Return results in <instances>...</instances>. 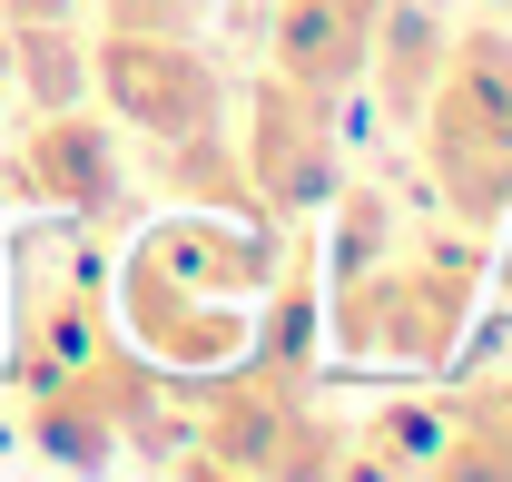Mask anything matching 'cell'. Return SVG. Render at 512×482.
Here are the masks:
<instances>
[{"instance_id":"cell-9","label":"cell","mask_w":512,"mask_h":482,"mask_svg":"<svg viewBox=\"0 0 512 482\" xmlns=\"http://www.w3.org/2000/svg\"><path fill=\"white\" fill-rule=\"evenodd\" d=\"M0 197L40 207V217H89L109 227L128 207V128L99 109V99H69V109H40V119L10 138L0 158Z\"/></svg>"},{"instance_id":"cell-14","label":"cell","mask_w":512,"mask_h":482,"mask_svg":"<svg viewBox=\"0 0 512 482\" xmlns=\"http://www.w3.org/2000/svg\"><path fill=\"white\" fill-rule=\"evenodd\" d=\"M444 404H453V433L434 453V482H512V374H483Z\"/></svg>"},{"instance_id":"cell-8","label":"cell","mask_w":512,"mask_h":482,"mask_svg":"<svg viewBox=\"0 0 512 482\" xmlns=\"http://www.w3.org/2000/svg\"><path fill=\"white\" fill-rule=\"evenodd\" d=\"M89 99L128 138L178 148L197 128H227V69L197 30H89Z\"/></svg>"},{"instance_id":"cell-16","label":"cell","mask_w":512,"mask_h":482,"mask_svg":"<svg viewBox=\"0 0 512 482\" xmlns=\"http://www.w3.org/2000/svg\"><path fill=\"white\" fill-rule=\"evenodd\" d=\"M0 20H89V0H0Z\"/></svg>"},{"instance_id":"cell-5","label":"cell","mask_w":512,"mask_h":482,"mask_svg":"<svg viewBox=\"0 0 512 482\" xmlns=\"http://www.w3.org/2000/svg\"><path fill=\"white\" fill-rule=\"evenodd\" d=\"M109 325V246L89 217H50L10 246V394H40L50 374L99 355Z\"/></svg>"},{"instance_id":"cell-11","label":"cell","mask_w":512,"mask_h":482,"mask_svg":"<svg viewBox=\"0 0 512 482\" xmlns=\"http://www.w3.org/2000/svg\"><path fill=\"white\" fill-rule=\"evenodd\" d=\"M444 50H453V10L444 0H384L375 50H365V79H355V89H375L384 128H414V109H424Z\"/></svg>"},{"instance_id":"cell-4","label":"cell","mask_w":512,"mask_h":482,"mask_svg":"<svg viewBox=\"0 0 512 482\" xmlns=\"http://www.w3.org/2000/svg\"><path fill=\"white\" fill-rule=\"evenodd\" d=\"M404 138L444 217L493 237L512 217V20H453V50Z\"/></svg>"},{"instance_id":"cell-17","label":"cell","mask_w":512,"mask_h":482,"mask_svg":"<svg viewBox=\"0 0 512 482\" xmlns=\"http://www.w3.org/2000/svg\"><path fill=\"white\" fill-rule=\"evenodd\" d=\"M0 138H10V99H0Z\"/></svg>"},{"instance_id":"cell-7","label":"cell","mask_w":512,"mask_h":482,"mask_svg":"<svg viewBox=\"0 0 512 482\" xmlns=\"http://www.w3.org/2000/svg\"><path fill=\"white\" fill-rule=\"evenodd\" d=\"M227 138H237V168H247V197L296 227V217H325V197L345 178V138H335V99L286 79V69H256L247 99H227Z\"/></svg>"},{"instance_id":"cell-12","label":"cell","mask_w":512,"mask_h":482,"mask_svg":"<svg viewBox=\"0 0 512 482\" xmlns=\"http://www.w3.org/2000/svg\"><path fill=\"white\" fill-rule=\"evenodd\" d=\"M0 99L10 119L89 99V20H0Z\"/></svg>"},{"instance_id":"cell-3","label":"cell","mask_w":512,"mask_h":482,"mask_svg":"<svg viewBox=\"0 0 512 482\" xmlns=\"http://www.w3.org/2000/svg\"><path fill=\"white\" fill-rule=\"evenodd\" d=\"M207 482H316L345 473V414L316 404V364L237 355L188 384V463Z\"/></svg>"},{"instance_id":"cell-10","label":"cell","mask_w":512,"mask_h":482,"mask_svg":"<svg viewBox=\"0 0 512 482\" xmlns=\"http://www.w3.org/2000/svg\"><path fill=\"white\" fill-rule=\"evenodd\" d=\"M375 20L384 0H266V69L306 79L345 109L365 79V50H375Z\"/></svg>"},{"instance_id":"cell-1","label":"cell","mask_w":512,"mask_h":482,"mask_svg":"<svg viewBox=\"0 0 512 482\" xmlns=\"http://www.w3.org/2000/svg\"><path fill=\"white\" fill-rule=\"evenodd\" d=\"M276 256H286V227H276V217L168 197V207L138 217L128 246L109 256V325H119L168 384H197V374H217V364L247 355L256 305L276 286Z\"/></svg>"},{"instance_id":"cell-2","label":"cell","mask_w":512,"mask_h":482,"mask_svg":"<svg viewBox=\"0 0 512 482\" xmlns=\"http://www.w3.org/2000/svg\"><path fill=\"white\" fill-rule=\"evenodd\" d=\"M493 296V237L483 227H394V237L355 266L325 276V355L375 364V374H453L473 345V315Z\"/></svg>"},{"instance_id":"cell-13","label":"cell","mask_w":512,"mask_h":482,"mask_svg":"<svg viewBox=\"0 0 512 482\" xmlns=\"http://www.w3.org/2000/svg\"><path fill=\"white\" fill-rule=\"evenodd\" d=\"M444 433H453L444 394H394L365 423H345V473H434Z\"/></svg>"},{"instance_id":"cell-6","label":"cell","mask_w":512,"mask_h":482,"mask_svg":"<svg viewBox=\"0 0 512 482\" xmlns=\"http://www.w3.org/2000/svg\"><path fill=\"white\" fill-rule=\"evenodd\" d=\"M158 394H168V374L138 355L128 335H109L99 355H79L69 374H50L40 394H20V433H30V453L60 463V473H109V463H128V443L148 433Z\"/></svg>"},{"instance_id":"cell-15","label":"cell","mask_w":512,"mask_h":482,"mask_svg":"<svg viewBox=\"0 0 512 482\" xmlns=\"http://www.w3.org/2000/svg\"><path fill=\"white\" fill-rule=\"evenodd\" d=\"M217 0H89V30H207Z\"/></svg>"}]
</instances>
